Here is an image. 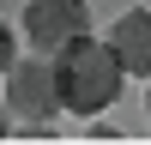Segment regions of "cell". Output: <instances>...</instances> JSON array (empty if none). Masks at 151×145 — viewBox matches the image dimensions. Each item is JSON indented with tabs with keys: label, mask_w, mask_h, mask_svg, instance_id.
Returning <instances> with one entry per match:
<instances>
[{
	"label": "cell",
	"mask_w": 151,
	"mask_h": 145,
	"mask_svg": "<svg viewBox=\"0 0 151 145\" xmlns=\"http://www.w3.org/2000/svg\"><path fill=\"white\" fill-rule=\"evenodd\" d=\"M0 133H12V109L6 103H0Z\"/></svg>",
	"instance_id": "cell-6"
},
{
	"label": "cell",
	"mask_w": 151,
	"mask_h": 145,
	"mask_svg": "<svg viewBox=\"0 0 151 145\" xmlns=\"http://www.w3.org/2000/svg\"><path fill=\"white\" fill-rule=\"evenodd\" d=\"M103 42L115 48V60H121L127 79H151V6H127L115 24H109Z\"/></svg>",
	"instance_id": "cell-4"
},
{
	"label": "cell",
	"mask_w": 151,
	"mask_h": 145,
	"mask_svg": "<svg viewBox=\"0 0 151 145\" xmlns=\"http://www.w3.org/2000/svg\"><path fill=\"white\" fill-rule=\"evenodd\" d=\"M12 60H18V42H12V24L0 18V85H6V72H12Z\"/></svg>",
	"instance_id": "cell-5"
},
{
	"label": "cell",
	"mask_w": 151,
	"mask_h": 145,
	"mask_svg": "<svg viewBox=\"0 0 151 145\" xmlns=\"http://www.w3.org/2000/svg\"><path fill=\"white\" fill-rule=\"evenodd\" d=\"M121 60H115V48L109 42H97L91 30L85 36H73L67 48H55V85H60V109L67 115H79V121H97L109 103L121 97Z\"/></svg>",
	"instance_id": "cell-1"
},
{
	"label": "cell",
	"mask_w": 151,
	"mask_h": 145,
	"mask_svg": "<svg viewBox=\"0 0 151 145\" xmlns=\"http://www.w3.org/2000/svg\"><path fill=\"white\" fill-rule=\"evenodd\" d=\"M145 121H151V79H145Z\"/></svg>",
	"instance_id": "cell-7"
},
{
	"label": "cell",
	"mask_w": 151,
	"mask_h": 145,
	"mask_svg": "<svg viewBox=\"0 0 151 145\" xmlns=\"http://www.w3.org/2000/svg\"><path fill=\"white\" fill-rule=\"evenodd\" d=\"M18 30H24V42H30L36 55H55L73 36L91 30V6H85V0H24Z\"/></svg>",
	"instance_id": "cell-3"
},
{
	"label": "cell",
	"mask_w": 151,
	"mask_h": 145,
	"mask_svg": "<svg viewBox=\"0 0 151 145\" xmlns=\"http://www.w3.org/2000/svg\"><path fill=\"white\" fill-rule=\"evenodd\" d=\"M6 109H12V121L18 127H55V115H60V85H55V55H18L12 60V72H6Z\"/></svg>",
	"instance_id": "cell-2"
}]
</instances>
